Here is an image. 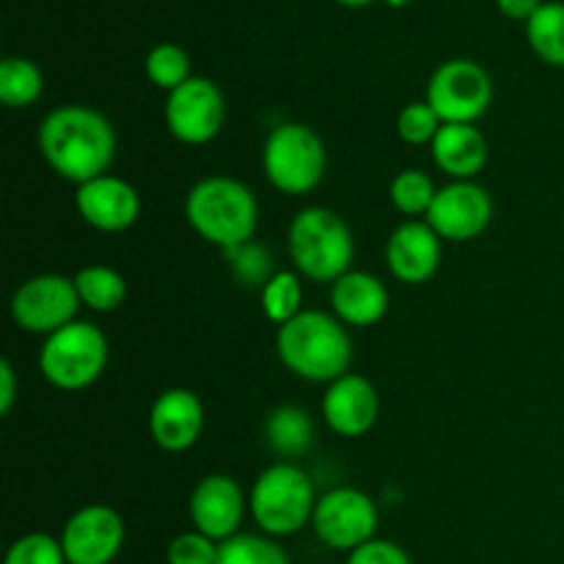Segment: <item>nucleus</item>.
<instances>
[{"label": "nucleus", "mask_w": 564, "mask_h": 564, "mask_svg": "<svg viewBox=\"0 0 564 564\" xmlns=\"http://www.w3.org/2000/svg\"><path fill=\"white\" fill-rule=\"evenodd\" d=\"M39 152L61 180L86 185L108 174L116 158V130L99 110L61 105L39 124Z\"/></svg>", "instance_id": "f257e3e1"}, {"label": "nucleus", "mask_w": 564, "mask_h": 564, "mask_svg": "<svg viewBox=\"0 0 564 564\" xmlns=\"http://www.w3.org/2000/svg\"><path fill=\"white\" fill-rule=\"evenodd\" d=\"M275 352L297 378L308 383H334L350 372L352 339L341 319L308 308L281 325L275 334Z\"/></svg>", "instance_id": "f03ea898"}, {"label": "nucleus", "mask_w": 564, "mask_h": 564, "mask_svg": "<svg viewBox=\"0 0 564 564\" xmlns=\"http://www.w3.org/2000/svg\"><path fill=\"white\" fill-rule=\"evenodd\" d=\"M185 218L198 237L229 251L253 240L259 204L251 187L235 176H207L187 193Z\"/></svg>", "instance_id": "7ed1b4c3"}, {"label": "nucleus", "mask_w": 564, "mask_h": 564, "mask_svg": "<svg viewBox=\"0 0 564 564\" xmlns=\"http://www.w3.org/2000/svg\"><path fill=\"white\" fill-rule=\"evenodd\" d=\"M290 257L297 273L319 284H334L345 273H350V262L356 257L352 231L334 209L306 207L292 218Z\"/></svg>", "instance_id": "20e7f679"}, {"label": "nucleus", "mask_w": 564, "mask_h": 564, "mask_svg": "<svg viewBox=\"0 0 564 564\" xmlns=\"http://www.w3.org/2000/svg\"><path fill=\"white\" fill-rule=\"evenodd\" d=\"M317 507L314 485L295 463L264 468L248 496V510L268 538H290L308 527Z\"/></svg>", "instance_id": "39448f33"}, {"label": "nucleus", "mask_w": 564, "mask_h": 564, "mask_svg": "<svg viewBox=\"0 0 564 564\" xmlns=\"http://www.w3.org/2000/svg\"><path fill=\"white\" fill-rule=\"evenodd\" d=\"M108 336L94 323H69L44 339L39 369L61 391H83L97 383L108 367Z\"/></svg>", "instance_id": "423d86ee"}, {"label": "nucleus", "mask_w": 564, "mask_h": 564, "mask_svg": "<svg viewBox=\"0 0 564 564\" xmlns=\"http://www.w3.org/2000/svg\"><path fill=\"white\" fill-rule=\"evenodd\" d=\"M262 165L275 191L286 196H303L323 182L328 154L323 138L312 127L286 121L275 127L264 141Z\"/></svg>", "instance_id": "0eeeda50"}, {"label": "nucleus", "mask_w": 564, "mask_h": 564, "mask_svg": "<svg viewBox=\"0 0 564 564\" xmlns=\"http://www.w3.org/2000/svg\"><path fill=\"white\" fill-rule=\"evenodd\" d=\"M494 99V80L477 61L452 58L433 72L427 102L444 124H474Z\"/></svg>", "instance_id": "6e6552de"}, {"label": "nucleus", "mask_w": 564, "mask_h": 564, "mask_svg": "<svg viewBox=\"0 0 564 564\" xmlns=\"http://www.w3.org/2000/svg\"><path fill=\"white\" fill-rule=\"evenodd\" d=\"M75 279L58 273H42L28 279L11 297V317L22 330L36 336H50L75 323L80 308Z\"/></svg>", "instance_id": "1a4fd4ad"}, {"label": "nucleus", "mask_w": 564, "mask_h": 564, "mask_svg": "<svg viewBox=\"0 0 564 564\" xmlns=\"http://www.w3.org/2000/svg\"><path fill=\"white\" fill-rule=\"evenodd\" d=\"M319 543L336 551H356L375 540L378 532V507L364 490L334 488L319 496L312 518Z\"/></svg>", "instance_id": "9d476101"}, {"label": "nucleus", "mask_w": 564, "mask_h": 564, "mask_svg": "<svg viewBox=\"0 0 564 564\" xmlns=\"http://www.w3.org/2000/svg\"><path fill=\"white\" fill-rule=\"evenodd\" d=\"M226 119V102L220 88L209 77H191L165 99V127L187 147H202L218 138Z\"/></svg>", "instance_id": "9b49d317"}, {"label": "nucleus", "mask_w": 564, "mask_h": 564, "mask_svg": "<svg viewBox=\"0 0 564 564\" xmlns=\"http://www.w3.org/2000/svg\"><path fill=\"white\" fill-rule=\"evenodd\" d=\"M441 240L466 242L482 235L494 220V198L474 180L438 187L430 213L424 215Z\"/></svg>", "instance_id": "f8f14e48"}, {"label": "nucleus", "mask_w": 564, "mask_h": 564, "mask_svg": "<svg viewBox=\"0 0 564 564\" xmlns=\"http://www.w3.org/2000/svg\"><path fill=\"white\" fill-rule=\"evenodd\" d=\"M69 564H110L124 545V521L108 505H86L61 532Z\"/></svg>", "instance_id": "ddd939ff"}, {"label": "nucleus", "mask_w": 564, "mask_h": 564, "mask_svg": "<svg viewBox=\"0 0 564 564\" xmlns=\"http://www.w3.org/2000/svg\"><path fill=\"white\" fill-rule=\"evenodd\" d=\"M248 499L237 479L226 474H209L193 488L191 496V521L193 529L207 534L215 543L237 538L246 518Z\"/></svg>", "instance_id": "4468645a"}, {"label": "nucleus", "mask_w": 564, "mask_h": 564, "mask_svg": "<svg viewBox=\"0 0 564 564\" xmlns=\"http://www.w3.org/2000/svg\"><path fill=\"white\" fill-rule=\"evenodd\" d=\"M380 413L378 389L364 375L347 372L328 383L323 397V419L341 438H361L375 427Z\"/></svg>", "instance_id": "2eb2a0df"}, {"label": "nucleus", "mask_w": 564, "mask_h": 564, "mask_svg": "<svg viewBox=\"0 0 564 564\" xmlns=\"http://www.w3.org/2000/svg\"><path fill=\"white\" fill-rule=\"evenodd\" d=\"M75 207L80 218L97 231H124L141 215V196L130 182L102 174L97 180L77 185Z\"/></svg>", "instance_id": "dca6fc26"}, {"label": "nucleus", "mask_w": 564, "mask_h": 564, "mask_svg": "<svg viewBox=\"0 0 564 564\" xmlns=\"http://www.w3.org/2000/svg\"><path fill=\"white\" fill-rule=\"evenodd\" d=\"M444 259L441 237L427 220H405L386 242V264L402 284H424L433 279Z\"/></svg>", "instance_id": "f3484780"}, {"label": "nucleus", "mask_w": 564, "mask_h": 564, "mask_svg": "<svg viewBox=\"0 0 564 564\" xmlns=\"http://www.w3.org/2000/svg\"><path fill=\"white\" fill-rule=\"evenodd\" d=\"M204 430V405L191 389H169L149 411V433L163 452H187Z\"/></svg>", "instance_id": "a211bd4d"}, {"label": "nucleus", "mask_w": 564, "mask_h": 564, "mask_svg": "<svg viewBox=\"0 0 564 564\" xmlns=\"http://www.w3.org/2000/svg\"><path fill=\"white\" fill-rule=\"evenodd\" d=\"M334 317L352 328H369L389 312V290L383 281L364 270H350L330 286Z\"/></svg>", "instance_id": "6ab92c4d"}, {"label": "nucleus", "mask_w": 564, "mask_h": 564, "mask_svg": "<svg viewBox=\"0 0 564 564\" xmlns=\"http://www.w3.org/2000/svg\"><path fill=\"white\" fill-rule=\"evenodd\" d=\"M430 152L452 182L474 180L488 163V141L474 124H444L430 143Z\"/></svg>", "instance_id": "aec40b11"}, {"label": "nucleus", "mask_w": 564, "mask_h": 564, "mask_svg": "<svg viewBox=\"0 0 564 564\" xmlns=\"http://www.w3.org/2000/svg\"><path fill=\"white\" fill-rule=\"evenodd\" d=\"M264 441L281 457H301L314 441V424L297 405H281L264 422Z\"/></svg>", "instance_id": "412c9836"}, {"label": "nucleus", "mask_w": 564, "mask_h": 564, "mask_svg": "<svg viewBox=\"0 0 564 564\" xmlns=\"http://www.w3.org/2000/svg\"><path fill=\"white\" fill-rule=\"evenodd\" d=\"M75 286L83 306L99 314L116 312L127 301L124 275L119 270L108 268V264H88V268H83L75 275Z\"/></svg>", "instance_id": "4be33fe9"}, {"label": "nucleus", "mask_w": 564, "mask_h": 564, "mask_svg": "<svg viewBox=\"0 0 564 564\" xmlns=\"http://www.w3.org/2000/svg\"><path fill=\"white\" fill-rule=\"evenodd\" d=\"M527 39L534 53L551 66H564V3L551 0L527 22Z\"/></svg>", "instance_id": "5701e85b"}, {"label": "nucleus", "mask_w": 564, "mask_h": 564, "mask_svg": "<svg viewBox=\"0 0 564 564\" xmlns=\"http://www.w3.org/2000/svg\"><path fill=\"white\" fill-rule=\"evenodd\" d=\"M44 75L33 61L6 58L0 64V102L6 108H28L42 97Z\"/></svg>", "instance_id": "b1692460"}, {"label": "nucleus", "mask_w": 564, "mask_h": 564, "mask_svg": "<svg viewBox=\"0 0 564 564\" xmlns=\"http://www.w3.org/2000/svg\"><path fill=\"white\" fill-rule=\"evenodd\" d=\"M303 284L301 275L290 270H279L268 284L262 286V312L270 323L286 325L303 312Z\"/></svg>", "instance_id": "393cba45"}, {"label": "nucleus", "mask_w": 564, "mask_h": 564, "mask_svg": "<svg viewBox=\"0 0 564 564\" xmlns=\"http://www.w3.org/2000/svg\"><path fill=\"white\" fill-rule=\"evenodd\" d=\"M435 193H438L435 182L430 180L424 171L416 169L400 171V174L391 180L389 187L391 204H394L402 215H411V218L430 213V207H433L435 202Z\"/></svg>", "instance_id": "a878e982"}, {"label": "nucleus", "mask_w": 564, "mask_h": 564, "mask_svg": "<svg viewBox=\"0 0 564 564\" xmlns=\"http://www.w3.org/2000/svg\"><path fill=\"white\" fill-rule=\"evenodd\" d=\"M215 564H290V556L275 540L259 534H237L220 543Z\"/></svg>", "instance_id": "bb28decb"}, {"label": "nucleus", "mask_w": 564, "mask_h": 564, "mask_svg": "<svg viewBox=\"0 0 564 564\" xmlns=\"http://www.w3.org/2000/svg\"><path fill=\"white\" fill-rule=\"evenodd\" d=\"M147 77L154 86L174 91L182 83L191 80V58L176 44H158L147 55Z\"/></svg>", "instance_id": "cd10ccee"}, {"label": "nucleus", "mask_w": 564, "mask_h": 564, "mask_svg": "<svg viewBox=\"0 0 564 564\" xmlns=\"http://www.w3.org/2000/svg\"><path fill=\"white\" fill-rule=\"evenodd\" d=\"M226 257H229L235 279L246 286H264L275 275L273 257H270V251H264L262 246H257V242L229 248Z\"/></svg>", "instance_id": "c85d7f7f"}, {"label": "nucleus", "mask_w": 564, "mask_h": 564, "mask_svg": "<svg viewBox=\"0 0 564 564\" xmlns=\"http://www.w3.org/2000/svg\"><path fill=\"white\" fill-rule=\"evenodd\" d=\"M441 127H444V121L430 108V102H411L397 116V135L405 143H413V147L433 143Z\"/></svg>", "instance_id": "c756f323"}, {"label": "nucleus", "mask_w": 564, "mask_h": 564, "mask_svg": "<svg viewBox=\"0 0 564 564\" xmlns=\"http://www.w3.org/2000/svg\"><path fill=\"white\" fill-rule=\"evenodd\" d=\"M3 564H69L66 562L64 545L61 540L50 538V534L33 532L17 540L6 554Z\"/></svg>", "instance_id": "7c9ffc66"}, {"label": "nucleus", "mask_w": 564, "mask_h": 564, "mask_svg": "<svg viewBox=\"0 0 564 564\" xmlns=\"http://www.w3.org/2000/svg\"><path fill=\"white\" fill-rule=\"evenodd\" d=\"M220 543L209 540L202 532H185L180 538H174L165 551V562L169 564H215L218 562Z\"/></svg>", "instance_id": "2f4dec72"}, {"label": "nucleus", "mask_w": 564, "mask_h": 564, "mask_svg": "<svg viewBox=\"0 0 564 564\" xmlns=\"http://www.w3.org/2000/svg\"><path fill=\"white\" fill-rule=\"evenodd\" d=\"M347 564H413L411 556L405 554V549L391 540H369L361 549L350 551V560Z\"/></svg>", "instance_id": "473e14b6"}, {"label": "nucleus", "mask_w": 564, "mask_h": 564, "mask_svg": "<svg viewBox=\"0 0 564 564\" xmlns=\"http://www.w3.org/2000/svg\"><path fill=\"white\" fill-rule=\"evenodd\" d=\"M17 400V372L11 361H0V413H9Z\"/></svg>", "instance_id": "72a5a7b5"}, {"label": "nucleus", "mask_w": 564, "mask_h": 564, "mask_svg": "<svg viewBox=\"0 0 564 564\" xmlns=\"http://www.w3.org/2000/svg\"><path fill=\"white\" fill-rule=\"evenodd\" d=\"M501 9V14L512 17V20H532L534 11L543 6V0H496Z\"/></svg>", "instance_id": "f704fd0d"}, {"label": "nucleus", "mask_w": 564, "mask_h": 564, "mask_svg": "<svg viewBox=\"0 0 564 564\" xmlns=\"http://www.w3.org/2000/svg\"><path fill=\"white\" fill-rule=\"evenodd\" d=\"M336 3H341V6H369L372 0H336Z\"/></svg>", "instance_id": "c9c22d12"}, {"label": "nucleus", "mask_w": 564, "mask_h": 564, "mask_svg": "<svg viewBox=\"0 0 564 564\" xmlns=\"http://www.w3.org/2000/svg\"><path fill=\"white\" fill-rule=\"evenodd\" d=\"M386 3L394 6V9H400V6H408V3H411V0H386Z\"/></svg>", "instance_id": "e433bc0d"}]
</instances>
